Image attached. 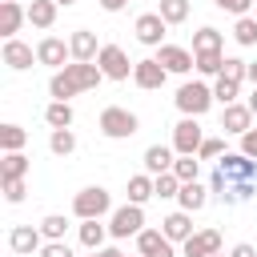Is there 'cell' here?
Returning a JSON list of instances; mask_svg holds the SVG:
<instances>
[{
	"mask_svg": "<svg viewBox=\"0 0 257 257\" xmlns=\"http://www.w3.org/2000/svg\"><path fill=\"white\" fill-rule=\"evenodd\" d=\"M161 233L173 241V245H185L197 229H193V213H185V209H177V213H169L165 221H161Z\"/></svg>",
	"mask_w": 257,
	"mask_h": 257,
	"instance_id": "obj_16",
	"label": "cell"
},
{
	"mask_svg": "<svg viewBox=\"0 0 257 257\" xmlns=\"http://www.w3.org/2000/svg\"><path fill=\"white\" fill-rule=\"evenodd\" d=\"M40 233H44V241H64V233H68V217L48 213V217L40 221Z\"/></svg>",
	"mask_w": 257,
	"mask_h": 257,
	"instance_id": "obj_34",
	"label": "cell"
},
{
	"mask_svg": "<svg viewBox=\"0 0 257 257\" xmlns=\"http://www.w3.org/2000/svg\"><path fill=\"white\" fill-rule=\"evenodd\" d=\"M177 108L185 112V116H205L209 112V104H213V88L209 84H201V80H189V84H181L177 88Z\"/></svg>",
	"mask_w": 257,
	"mask_h": 257,
	"instance_id": "obj_4",
	"label": "cell"
},
{
	"mask_svg": "<svg viewBox=\"0 0 257 257\" xmlns=\"http://www.w3.org/2000/svg\"><path fill=\"white\" fill-rule=\"evenodd\" d=\"M185 257H217L221 253V233L217 229H197L185 245H181Z\"/></svg>",
	"mask_w": 257,
	"mask_h": 257,
	"instance_id": "obj_14",
	"label": "cell"
},
{
	"mask_svg": "<svg viewBox=\"0 0 257 257\" xmlns=\"http://www.w3.org/2000/svg\"><path fill=\"white\" fill-rule=\"evenodd\" d=\"M173 153H177V149H169V145H149V149H145V173H149V177L173 173V165H177Z\"/></svg>",
	"mask_w": 257,
	"mask_h": 257,
	"instance_id": "obj_19",
	"label": "cell"
},
{
	"mask_svg": "<svg viewBox=\"0 0 257 257\" xmlns=\"http://www.w3.org/2000/svg\"><path fill=\"white\" fill-rule=\"evenodd\" d=\"M165 80H169V72H165V64H161L157 56H145V60H137V68H133V84H137V88H145V92H157V88H165Z\"/></svg>",
	"mask_w": 257,
	"mask_h": 257,
	"instance_id": "obj_9",
	"label": "cell"
},
{
	"mask_svg": "<svg viewBox=\"0 0 257 257\" xmlns=\"http://www.w3.org/2000/svg\"><path fill=\"white\" fill-rule=\"evenodd\" d=\"M44 120H48V128H72L76 112H72V104H68V100H48Z\"/></svg>",
	"mask_w": 257,
	"mask_h": 257,
	"instance_id": "obj_24",
	"label": "cell"
},
{
	"mask_svg": "<svg viewBox=\"0 0 257 257\" xmlns=\"http://www.w3.org/2000/svg\"><path fill=\"white\" fill-rule=\"evenodd\" d=\"M24 145H28V133L20 124H0V149L4 153H20Z\"/></svg>",
	"mask_w": 257,
	"mask_h": 257,
	"instance_id": "obj_28",
	"label": "cell"
},
{
	"mask_svg": "<svg viewBox=\"0 0 257 257\" xmlns=\"http://www.w3.org/2000/svg\"><path fill=\"white\" fill-rule=\"evenodd\" d=\"M48 149H52L56 157L76 153V133H72V128H52V133H48Z\"/></svg>",
	"mask_w": 257,
	"mask_h": 257,
	"instance_id": "obj_29",
	"label": "cell"
},
{
	"mask_svg": "<svg viewBox=\"0 0 257 257\" xmlns=\"http://www.w3.org/2000/svg\"><path fill=\"white\" fill-rule=\"evenodd\" d=\"M209 193H213V189H205L201 181H189V185H181L177 201H181V209H185V213H201V209L209 205Z\"/></svg>",
	"mask_w": 257,
	"mask_h": 257,
	"instance_id": "obj_21",
	"label": "cell"
},
{
	"mask_svg": "<svg viewBox=\"0 0 257 257\" xmlns=\"http://www.w3.org/2000/svg\"><path fill=\"white\" fill-rule=\"evenodd\" d=\"M104 237H108V225H100V221H80V245H84L88 253L104 249Z\"/></svg>",
	"mask_w": 257,
	"mask_h": 257,
	"instance_id": "obj_26",
	"label": "cell"
},
{
	"mask_svg": "<svg viewBox=\"0 0 257 257\" xmlns=\"http://www.w3.org/2000/svg\"><path fill=\"white\" fill-rule=\"evenodd\" d=\"M100 80H104L100 64H80V60H72V64H64L60 72H52L48 96H52V100H72V96H80V92H92Z\"/></svg>",
	"mask_w": 257,
	"mask_h": 257,
	"instance_id": "obj_1",
	"label": "cell"
},
{
	"mask_svg": "<svg viewBox=\"0 0 257 257\" xmlns=\"http://www.w3.org/2000/svg\"><path fill=\"white\" fill-rule=\"evenodd\" d=\"M221 44H225V36L217 32V28H201V32H193V56L197 52H221Z\"/></svg>",
	"mask_w": 257,
	"mask_h": 257,
	"instance_id": "obj_27",
	"label": "cell"
},
{
	"mask_svg": "<svg viewBox=\"0 0 257 257\" xmlns=\"http://www.w3.org/2000/svg\"><path fill=\"white\" fill-rule=\"evenodd\" d=\"M221 68H225L221 52H197V72L201 76H221Z\"/></svg>",
	"mask_w": 257,
	"mask_h": 257,
	"instance_id": "obj_36",
	"label": "cell"
},
{
	"mask_svg": "<svg viewBox=\"0 0 257 257\" xmlns=\"http://www.w3.org/2000/svg\"><path fill=\"white\" fill-rule=\"evenodd\" d=\"M225 153H229V149H225V141H221V137H205V145H201V153H197V157H201V161H221Z\"/></svg>",
	"mask_w": 257,
	"mask_h": 257,
	"instance_id": "obj_41",
	"label": "cell"
},
{
	"mask_svg": "<svg viewBox=\"0 0 257 257\" xmlns=\"http://www.w3.org/2000/svg\"><path fill=\"white\" fill-rule=\"evenodd\" d=\"M165 241H169V237H165L161 229H141V233H137V253H141V257H153Z\"/></svg>",
	"mask_w": 257,
	"mask_h": 257,
	"instance_id": "obj_32",
	"label": "cell"
},
{
	"mask_svg": "<svg viewBox=\"0 0 257 257\" xmlns=\"http://www.w3.org/2000/svg\"><path fill=\"white\" fill-rule=\"evenodd\" d=\"M96 128H100L108 141H128V137L141 128V120H137V112H128V108H120V104H108V108L100 112Z\"/></svg>",
	"mask_w": 257,
	"mask_h": 257,
	"instance_id": "obj_3",
	"label": "cell"
},
{
	"mask_svg": "<svg viewBox=\"0 0 257 257\" xmlns=\"http://www.w3.org/2000/svg\"><path fill=\"white\" fill-rule=\"evenodd\" d=\"M137 257H141V253H137Z\"/></svg>",
	"mask_w": 257,
	"mask_h": 257,
	"instance_id": "obj_55",
	"label": "cell"
},
{
	"mask_svg": "<svg viewBox=\"0 0 257 257\" xmlns=\"http://www.w3.org/2000/svg\"><path fill=\"white\" fill-rule=\"evenodd\" d=\"M104 213H112V193L104 185H88L72 197V217L76 221H100Z\"/></svg>",
	"mask_w": 257,
	"mask_h": 257,
	"instance_id": "obj_2",
	"label": "cell"
},
{
	"mask_svg": "<svg viewBox=\"0 0 257 257\" xmlns=\"http://www.w3.org/2000/svg\"><path fill=\"white\" fill-rule=\"evenodd\" d=\"M8 249H12L16 257H32V253H40V249H44V233H40V225H12V233H8Z\"/></svg>",
	"mask_w": 257,
	"mask_h": 257,
	"instance_id": "obj_8",
	"label": "cell"
},
{
	"mask_svg": "<svg viewBox=\"0 0 257 257\" xmlns=\"http://www.w3.org/2000/svg\"><path fill=\"white\" fill-rule=\"evenodd\" d=\"M24 20H28V4H16V0H4L0 4V32H4V40H12Z\"/></svg>",
	"mask_w": 257,
	"mask_h": 257,
	"instance_id": "obj_20",
	"label": "cell"
},
{
	"mask_svg": "<svg viewBox=\"0 0 257 257\" xmlns=\"http://www.w3.org/2000/svg\"><path fill=\"white\" fill-rule=\"evenodd\" d=\"M153 257H177V253H173V241H165V245H161V249H157Z\"/></svg>",
	"mask_w": 257,
	"mask_h": 257,
	"instance_id": "obj_47",
	"label": "cell"
},
{
	"mask_svg": "<svg viewBox=\"0 0 257 257\" xmlns=\"http://www.w3.org/2000/svg\"><path fill=\"white\" fill-rule=\"evenodd\" d=\"M253 193H257L253 181H229L225 193H217V201H225V205H241V201H249Z\"/></svg>",
	"mask_w": 257,
	"mask_h": 257,
	"instance_id": "obj_30",
	"label": "cell"
},
{
	"mask_svg": "<svg viewBox=\"0 0 257 257\" xmlns=\"http://www.w3.org/2000/svg\"><path fill=\"white\" fill-rule=\"evenodd\" d=\"M165 20H161V12H141L137 16V24H133V32H137V40L145 44V48H161L165 44Z\"/></svg>",
	"mask_w": 257,
	"mask_h": 257,
	"instance_id": "obj_10",
	"label": "cell"
},
{
	"mask_svg": "<svg viewBox=\"0 0 257 257\" xmlns=\"http://www.w3.org/2000/svg\"><path fill=\"white\" fill-rule=\"evenodd\" d=\"M145 229V205H120L108 213V237L124 241V237H137Z\"/></svg>",
	"mask_w": 257,
	"mask_h": 257,
	"instance_id": "obj_5",
	"label": "cell"
},
{
	"mask_svg": "<svg viewBox=\"0 0 257 257\" xmlns=\"http://www.w3.org/2000/svg\"><path fill=\"white\" fill-rule=\"evenodd\" d=\"M237 92H241L237 80H229V76H217V80H213V100H221V104H237Z\"/></svg>",
	"mask_w": 257,
	"mask_h": 257,
	"instance_id": "obj_35",
	"label": "cell"
},
{
	"mask_svg": "<svg viewBox=\"0 0 257 257\" xmlns=\"http://www.w3.org/2000/svg\"><path fill=\"white\" fill-rule=\"evenodd\" d=\"M233 40H237L241 48H253V44H257V16H241V20L233 24Z\"/></svg>",
	"mask_w": 257,
	"mask_h": 257,
	"instance_id": "obj_33",
	"label": "cell"
},
{
	"mask_svg": "<svg viewBox=\"0 0 257 257\" xmlns=\"http://www.w3.org/2000/svg\"><path fill=\"white\" fill-rule=\"evenodd\" d=\"M157 60L165 64V72H177V76H185L189 68H197V56L189 48H181V44H161L157 48Z\"/></svg>",
	"mask_w": 257,
	"mask_h": 257,
	"instance_id": "obj_13",
	"label": "cell"
},
{
	"mask_svg": "<svg viewBox=\"0 0 257 257\" xmlns=\"http://www.w3.org/2000/svg\"><path fill=\"white\" fill-rule=\"evenodd\" d=\"M96 64H100L104 80H128L133 68H137V60H128V52H124L120 44H104L100 56H96Z\"/></svg>",
	"mask_w": 257,
	"mask_h": 257,
	"instance_id": "obj_6",
	"label": "cell"
},
{
	"mask_svg": "<svg viewBox=\"0 0 257 257\" xmlns=\"http://www.w3.org/2000/svg\"><path fill=\"white\" fill-rule=\"evenodd\" d=\"M153 181H157V197H161V201H169V197H177V193H181L177 173H161V177H153Z\"/></svg>",
	"mask_w": 257,
	"mask_h": 257,
	"instance_id": "obj_38",
	"label": "cell"
},
{
	"mask_svg": "<svg viewBox=\"0 0 257 257\" xmlns=\"http://www.w3.org/2000/svg\"><path fill=\"white\" fill-rule=\"evenodd\" d=\"M173 173H177V181H181V185H189V181H197V173H201V157H177V165H173Z\"/></svg>",
	"mask_w": 257,
	"mask_h": 257,
	"instance_id": "obj_37",
	"label": "cell"
},
{
	"mask_svg": "<svg viewBox=\"0 0 257 257\" xmlns=\"http://www.w3.org/2000/svg\"><path fill=\"white\" fill-rule=\"evenodd\" d=\"M241 153H245L249 161H257V128H249V133L241 137Z\"/></svg>",
	"mask_w": 257,
	"mask_h": 257,
	"instance_id": "obj_44",
	"label": "cell"
},
{
	"mask_svg": "<svg viewBox=\"0 0 257 257\" xmlns=\"http://www.w3.org/2000/svg\"><path fill=\"white\" fill-rule=\"evenodd\" d=\"M124 4H133V0H100V8H104V12H120Z\"/></svg>",
	"mask_w": 257,
	"mask_h": 257,
	"instance_id": "obj_46",
	"label": "cell"
},
{
	"mask_svg": "<svg viewBox=\"0 0 257 257\" xmlns=\"http://www.w3.org/2000/svg\"><path fill=\"white\" fill-rule=\"evenodd\" d=\"M149 197H157V181H153L149 173L128 177V205H145Z\"/></svg>",
	"mask_w": 257,
	"mask_h": 257,
	"instance_id": "obj_25",
	"label": "cell"
},
{
	"mask_svg": "<svg viewBox=\"0 0 257 257\" xmlns=\"http://www.w3.org/2000/svg\"><path fill=\"white\" fill-rule=\"evenodd\" d=\"M221 128L233 133V137H245V133L253 128V108H249V104H225V112H221Z\"/></svg>",
	"mask_w": 257,
	"mask_h": 257,
	"instance_id": "obj_17",
	"label": "cell"
},
{
	"mask_svg": "<svg viewBox=\"0 0 257 257\" xmlns=\"http://www.w3.org/2000/svg\"><path fill=\"white\" fill-rule=\"evenodd\" d=\"M28 169H32V161H28L24 153H4V161H0V181H4V185H8V181H24Z\"/></svg>",
	"mask_w": 257,
	"mask_h": 257,
	"instance_id": "obj_22",
	"label": "cell"
},
{
	"mask_svg": "<svg viewBox=\"0 0 257 257\" xmlns=\"http://www.w3.org/2000/svg\"><path fill=\"white\" fill-rule=\"evenodd\" d=\"M217 173H221L225 181H253V177H257V161H249L245 153H225V157L217 161Z\"/></svg>",
	"mask_w": 257,
	"mask_h": 257,
	"instance_id": "obj_12",
	"label": "cell"
},
{
	"mask_svg": "<svg viewBox=\"0 0 257 257\" xmlns=\"http://www.w3.org/2000/svg\"><path fill=\"white\" fill-rule=\"evenodd\" d=\"M16 4H24V0H16Z\"/></svg>",
	"mask_w": 257,
	"mask_h": 257,
	"instance_id": "obj_53",
	"label": "cell"
},
{
	"mask_svg": "<svg viewBox=\"0 0 257 257\" xmlns=\"http://www.w3.org/2000/svg\"><path fill=\"white\" fill-rule=\"evenodd\" d=\"M88 257H104V253H100V249H96V253H88Z\"/></svg>",
	"mask_w": 257,
	"mask_h": 257,
	"instance_id": "obj_51",
	"label": "cell"
},
{
	"mask_svg": "<svg viewBox=\"0 0 257 257\" xmlns=\"http://www.w3.org/2000/svg\"><path fill=\"white\" fill-rule=\"evenodd\" d=\"M68 48H72V60H80V64H96V56H100L104 44H96V32L76 28V32L68 36Z\"/></svg>",
	"mask_w": 257,
	"mask_h": 257,
	"instance_id": "obj_15",
	"label": "cell"
},
{
	"mask_svg": "<svg viewBox=\"0 0 257 257\" xmlns=\"http://www.w3.org/2000/svg\"><path fill=\"white\" fill-rule=\"evenodd\" d=\"M217 257H225V253H217Z\"/></svg>",
	"mask_w": 257,
	"mask_h": 257,
	"instance_id": "obj_54",
	"label": "cell"
},
{
	"mask_svg": "<svg viewBox=\"0 0 257 257\" xmlns=\"http://www.w3.org/2000/svg\"><path fill=\"white\" fill-rule=\"evenodd\" d=\"M56 4H64V8H68V4H76V0H56Z\"/></svg>",
	"mask_w": 257,
	"mask_h": 257,
	"instance_id": "obj_50",
	"label": "cell"
},
{
	"mask_svg": "<svg viewBox=\"0 0 257 257\" xmlns=\"http://www.w3.org/2000/svg\"><path fill=\"white\" fill-rule=\"evenodd\" d=\"M245 72H249V60H241V56H225V68H221V76H229V80H245Z\"/></svg>",
	"mask_w": 257,
	"mask_h": 257,
	"instance_id": "obj_40",
	"label": "cell"
},
{
	"mask_svg": "<svg viewBox=\"0 0 257 257\" xmlns=\"http://www.w3.org/2000/svg\"><path fill=\"white\" fill-rule=\"evenodd\" d=\"M32 60H36V48L32 44H24V40H4V64L12 68V72H24V68H32Z\"/></svg>",
	"mask_w": 257,
	"mask_h": 257,
	"instance_id": "obj_18",
	"label": "cell"
},
{
	"mask_svg": "<svg viewBox=\"0 0 257 257\" xmlns=\"http://www.w3.org/2000/svg\"><path fill=\"white\" fill-rule=\"evenodd\" d=\"M249 108H253V116H257V88H253V96H249Z\"/></svg>",
	"mask_w": 257,
	"mask_h": 257,
	"instance_id": "obj_49",
	"label": "cell"
},
{
	"mask_svg": "<svg viewBox=\"0 0 257 257\" xmlns=\"http://www.w3.org/2000/svg\"><path fill=\"white\" fill-rule=\"evenodd\" d=\"M56 8H60L56 0H32L28 4V24L32 28H52L56 24Z\"/></svg>",
	"mask_w": 257,
	"mask_h": 257,
	"instance_id": "obj_23",
	"label": "cell"
},
{
	"mask_svg": "<svg viewBox=\"0 0 257 257\" xmlns=\"http://www.w3.org/2000/svg\"><path fill=\"white\" fill-rule=\"evenodd\" d=\"M189 8H193L189 0H161L157 12H161L165 24H185V20H189Z\"/></svg>",
	"mask_w": 257,
	"mask_h": 257,
	"instance_id": "obj_31",
	"label": "cell"
},
{
	"mask_svg": "<svg viewBox=\"0 0 257 257\" xmlns=\"http://www.w3.org/2000/svg\"><path fill=\"white\" fill-rule=\"evenodd\" d=\"M213 4H217L221 12H233L237 20H241V16H253V8H257V0H213Z\"/></svg>",
	"mask_w": 257,
	"mask_h": 257,
	"instance_id": "obj_39",
	"label": "cell"
},
{
	"mask_svg": "<svg viewBox=\"0 0 257 257\" xmlns=\"http://www.w3.org/2000/svg\"><path fill=\"white\" fill-rule=\"evenodd\" d=\"M253 16H257V8H253Z\"/></svg>",
	"mask_w": 257,
	"mask_h": 257,
	"instance_id": "obj_52",
	"label": "cell"
},
{
	"mask_svg": "<svg viewBox=\"0 0 257 257\" xmlns=\"http://www.w3.org/2000/svg\"><path fill=\"white\" fill-rule=\"evenodd\" d=\"M201 145H205V133H201L197 116H185V120L173 124V149H177V157H197Z\"/></svg>",
	"mask_w": 257,
	"mask_h": 257,
	"instance_id": "obj_7",
	"label": "cell"
},
{
	"mask_svg": "<svg viewBox=\"0 0 257 257\" xmlns=\"http://www.w3.org/2000/svg\"><path fill=\"white\" fill-rule=\"evenodd\" d=\"M24 193H28V185H24V181H8V185H4V201H8V205H20V201H24Z\"/></svg>",
	"mask_w": 257,
	"mask_h": 257,
	"instance_id": "obj_42",
	"label": "cell"
},
{
	"mask_svg": "<svg viewBox=\"0 0 257 257\" xmlns=\"http://www.w3.org/2000/svg\"><path fill=\"white\" fill-rule=\"evenodd\" d=\"M245 80H253V88H257V60H249V72H245Z\"/></svg>",
	"mask_w": 257,
	"mask_h": 257,
	"instance_id": "obj_48",
	"label": "cell"
},
{
	"mask_svg": "<svg viewBox=\"0 0 257 257\" xmlns=\"http://www.w3.org/2000/svg\"><path fill=\"white\" fill-rule=\"evenodd\" d=\"M40 257H72V249H68V241H44Z\"/></svg>",
	"mask_w": 257,
	"mask_h": 257,
	"instance_id": "obj_43",
	"label": "cell"
},
{
	"mask_svg": "<svg viewBox=\"0 0 257 257\" xmlns=\"http://www.w3.org/2000/svg\"><path fill=\"white\" fill-rule=\"evenodd\" d=\"M229 257H257V249H253L249 241H241V245H233V249H229Z\"/></svg>",
	"mask_w": 257,
	"mask_h": 257,
	"instance_id": "obj_45",
	"label": "cell"
},
{
	"mask_svg": "<svg viewBox=\"0 0 257 257\" xmlns=\"http://www.w3.org/2000/svg\"><path fill=\"white\" fill-rule=\"evenodd\" d=\"M72 60V48H68V40H60V36H44L40 44H36V64H48V68H64Z\"/></svg>",
	"mask_w": 257,
	"mask_h": 257,
	"instance_id": "obj_11",
	"label": "cell"
}]
</instances>
